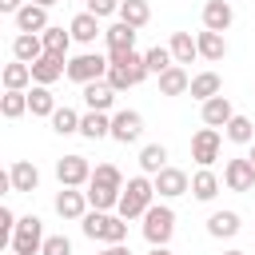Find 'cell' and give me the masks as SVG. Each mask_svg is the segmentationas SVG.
<instances>
[{
  "label": "cell",
  "instance_id": "cell-1",
  "mask_svg": "<svg viewBox=\"0 0 255 255\" xmlns=\"http://www.w3.org/2000/svg\"><path fill=\"white\" fill-rule=\"evenodd\" d=\"M151 203H155V183H151L147 175H131L128 187H124V195H120L116 215H120V219H143Z\"/></svg>",
  "mask_w": 255,
  "mask_h": 255
},
{
  "label": "cell",
  "instance_id": "cell-2",
  "mask_svg": "<svg viewBox=\"0 0 255 255\" xmlns=\"http://www.w3.org/2000/svg\"><path fill=\"white\" fill-rule=\"evenodd\" d=\"M80 227L96 243H124L128 239V219H120L116 211H88L80 219Z\"/></svg>",
  "mask_w": 255,
  "mask_h": 255
},
{
  "label": "cell",
  "instance_id": "cell-3",
  "mask_svg": "<svg viewBox=\"0 0 255 255\" xmlns=\"http://www.w3.org/2000/svg\"><path fill=\"white\" fill-rule=\"evenodd\" d=\"M44 219L40 215H20V223H16V231H12V255H40L44 251Z\"/></svg>",
  "mask_w": 255,
  "mask_h": 255
},
{
  "label": "cell",
  "instance_id": "cell-4",
  "mask_svg": "<svg viewBox=\"0 0 255 255\" xmlns=\"http://www.w3.org/2000/svg\"><path fill=\"white\" fill-rule=\"evenodd\" d=\"M175 235V211L167 203H151L143 215V239L151 247H167V239Z\"/></svg>",
  "mask_w": 255,
  "mask_h": 255
},
{
  "label": "cell",
  "instance_id": "cell-5",
  "mask_svg": "<svg viewBox=\"0 0 255 255\" xmlns=\"http://www.w3.org/2000/svg\"><path fill=\"white\" fill-rule=\"evenodd\" d=\"M108 68H112V60H108V56H100V52H80V56H72V60H68V80L84 88V84L104 80V76H108Z\"/></svg>",
  "mask_w": 255,
  "mask_h": 255
},
{
  "label": "cell",
  "instance_id": "cell-6",
  "mask_svg": "<svg viewBox=\"0 0 255 255\" xmlns=\"http://www.w3.org/2000/svg\"><path fill=\"white\" fill-rule=\"evenodd\" d=\"M92 163L84 159V155H64V159H56V179H60V187H88L92 183Z\"/></svg>",
  "mask_w": 255,
  "mask_h": 255
},
{
  "label": "cell",
  "instance_id": "cell-7",
  "mask_svg": "<svg viewBox=\"0 0 255 255\" xmlns=\"http://www.w3.org/2000/svg\"><path fill=\"white\" fill-rule=\"evenodd\" d=\"M219 147H223L219 128H199V131L191 135V159H195L199 167H211V163L219 159Z\"/></svg>",
  "mask_w": 255,
  "mask_h": 255
},
{
  "label": "cell",
  "instance_id": "cell-8",
  "mask_svg": "<svg viewBox=\"0 0 255 255\" xmlns=\"http://www.w3.org/2000/svg\"><path fill=\"white\" fill-rule=\"evenodd\" d=\"M151 183H155V195L159 199H175V195H187L191 191V179H187V171H179V167H163L159 175H151Z\"/></svg>",
  "mask_w": 255,
  "mask_h": 255
},
{
  "label": "cell",
  "instance_id": "cell-9",
  "mask_svg": "<svg viewBox=\"0 0 255 255\" xmlns=\"http://www.w3.org/2000/svg\"><path fill=\"white\" fill-rule=\"evenodd\" d=\"M88 211H92L88 191H80V187H60L56 191V215L60 219H84Z\"/></svg>",
  "mask_w": 255,
  "mask_h": 255
},
{
  "label": "cell",
  "instance_id": "cell-10",
  "mask_svg": "<svg viewBox=\"0 0 255 255\" xmlns=\"http://www.w3.org/2000/svg\"><path fill=\"white\" fill-rule=\"evenodd\" d=\"M139 135H143V116H139V112L124 108V112L112 116V139H116V143H135Z\"/></svg>",
  "mask_w": 255,
  "mask_h": 255
},
{
  "label": "cell",
  "instance_id": "cell-11",
  "mask_svg": "<svg viewBox=\"0 0 255 255\" xmlns=\"http://www.w3.org/2000/svg\"><path fill=\"white\" fill-rule=\"evenodd\" d=\"M223 183H227L231 191H251V187H255V163H251L247 155L227 159V163H223Z\"/></svg>",
  "mask_w": 255,
  "mask_h": 255
},
{
  "label": "cell",
  "instance_id": "cell-12",
  "mask_svg": "<svg viewBox=\"0 0 255 255\" xmlns=\"http://www.w3.org/2000/svg\"><path fill=\"white\" fill-rule=\"evenodd\" d=\"M8 183H12L16 195H32V191L40 187V167H36L32 159H16V163L8 167Z\"/></svg>",
  "mask_w": 255,
  "mask_h": 255
},
{
  "label": "cell",
  "instance_id": "cell-13",
  "mask_svg": "<svg viewBox=\"0 0 255 255\" xmlns=\"http://www.w3.org/2000/svg\"><path fill=\"white\" fill-rule=\"evenodd\" d=\"M12 20H16V32H28V36H40V32L52 28V24H48V8H40V4H32V0H28Z\"/></svg>",
  "mask_w": 255,
  "mask_h": 255
},
{
  "label": "cell",
  "instance_id": "cell-14",
  "mask_svg": "<svg viewBox=\"0 0 255 255\" xmlns=\"http://www.w3.org/2000/svg\"><path fill=\"white\" fill-rule=\"evenodd\" d=\"M135 32H139V28H131V24H124V20H116L112 28H104V44H108V56H120V52H135Z\"/></svg>",
  "mask_w": 255,
  "mask_h": 255
},
{
  "label": "cell",
  "instance_id": "cell-15",
  "mask_svg": "<svg viewBox=\"0 0 255 255\" xmlns=\"http://www.w3.org/2000/svg\"><path fill=\"white\" fill-rule=\"evenodd\" d=\"M28 68H32V80H36L40 88H52L60 76H68V60H60V56H48V52H44L36 64H28Z\"/></svg>",
  "mask_w": 255,
  "mask_h": 255
},
{
  "label": "cell",
  "instance_id": "cell-16",
  "mask_svg": "<svg viewBox=\"0 0 255 255\" xmlns=\"http://www.w3.org/2000/svg\"><path fill=\"white\" fill-rule=\"evenodd\" d=\"M235 24V8L227 0H207L203 4V28L207 32H227Z\"/></svg>",
  "mask_w": 255,
  "mask_h": 255
},
{
  "label": "cell",
  "instance_id": "cell-17",
  "mask_svg": "<svg viewBox=\"0 0 255 255\" xmlns=\"http://www.w3.org/2000/svg\"><path fill=\"white\" fill-rule=\"evenodd\" d=\"M68 32H72V40H76V44H96V36H104V28H100V16H92L88 8L72 16Z\"/></svg>",
  "mask_w": 255,
  "mask_h": 255
},
{
  "label": "cell",
  "instance_id": "cell-18",
  "mask_svg": "<svg viewBox=\"0 0 255 255\" xmlns=\"http://www.w3.org/2000/svg\"><path fill=\"white\" fill-rule=\"evenodd\" d=\"M84 104H88V112H112V104H116V88L108 84V80H96V84H84Z\"/></svg>",
  "mask_w": 255,
  "mask_h": 255
},
{
  "label": "cell",
  "instance_id": "cell-19",
  "mask_svg": "<svg viewBox=\"0 0 255 255\" xmlns=\"http://www.w3.org/2000/svg\"><path fill=\"white\" fill-rule=\"evenodd\" d=\"M40 56H44V40H40V36H28V32H16V36H12V60L36 64Z\"/></svg>",
  "mask_w": 255,
  "mask_h": 255
},
{
  "label": "cell",
  "instance_id": "cell-20",
  "mask_svg": "<svg viewBox=\"0 0 255 255\" xmlns=\"http://www.w3.org/2000/svg\"><path fill=\"white\" fill-rule=\"evenodd\" d=\"M191 100H199V104H207V100H215L219 92H223V80H219V72H199V76H191Z\"/></svg>",
  "mask_w": 255,
  "mask_h": 255
},
{
  "label": "cell",
  "instance_id": "cell-21",
  "mask_svg": "<svg viewBox=\"0 0 255 255\" xmlns=\"http://www.w3.org/2000/svg\"><path fill=\"white\" fill-rule=\"evenodd\" d=\"M231 120H235V108H231L227 96H215V100L203 104V124H207V128H227Z\"/></svg>",
  "mask_w": 255,
  "mask_h": 255
},
{
  "label": "cell",
  "instance_id": "cell-22",
  "mask_svg": "<svg viewBox=\"0 0 255 255\" xmlns=\"http://www.w3.org/2000/svg\"><path fill=\"white\" fill-rule=\"evenodd\" d=\"M239 215L235 211H211L207 215V235L211 239H231V235H239Z\"/></svg>",
  "mask_w": 255,
  "mask_h": 255
},
{
  "label": "cell",
  "instance_id": "cell-23",
  "mask_svg": "<svg viewBox=\"0 0 255 255\" xmlns=\"http://www.w3.org/2000/svg\"><path fill=\"white\" fill-rule=\"evenodd\" d=\"M195 44H199V56L203 60H211V64H219L223 56H227V40H223V32H195Z\"/></svg>",
  "mask_w": 255,
  "mask_h": 255
},
{
  "label": "cell",
  "instance_id": "cell-24",
  "mask_svg": "<svg viewBox=\"0 0 255 255\" xmlns=\"http://www.w3.org/2000/svg\"><path fill=\"white\" fill-rule=\"evenodd\" d=\"M191 195H195L199 203H211V199L219 195V175H215L211 167H199V171L191 175Z\"/></svg>",
  "mask_w": 255,
  "mask_h": 255
},
{
  "label": "cell",
  "instance_id": "cell-25",
  "mask_svg": "<svg viewBox=\"0 0 255 255\" xmlns=\"http://www.w3.org/2000/svg\"><path fill=\"white\" fill-rule=\"evenodd\" d=\"M167 48H171V60H175L179 68H183V64H191V60L199 56V44H195V36H191V32H171V44H167Z\"/></svg>",
  "mask_w": 255,
  "mask_h": 255
},
{
  "label": "cell",
  "instance_id": "cell-26",
  "mask_svg": "<svg viewBox=\"0 0 255 255\" xmlns=\"http://www.w3.org/2000/svg\"><path fill=\"white\" fill-rule=\"evenodd\" d=\"M36 80H32V68L28 64H20V60H12V64H4V92H28Z\"/></svg>",
  "mask_w": 255,
  "mask_h": 255
},
{
  "label": "cell",
  "instance_id": "cell-27",
  "mask_svg": "<svg viewBox=\"0 0 255 255\" xmlns=\"http://www.w3.org/2000/svg\"><path fill=\"white\" fill-rule=\"evenodd\" d=\"M28 112H32V116H44V120H52V116H56V96H52L48 88L32 84V88H28Z\"/></svg>",
  "mask_w": 255,
  "mask_h": 255
},
{
  "label": "cell",
  "instance_id": "cell-28",
  "mask_svg": "<svg viewBox=\"0 0 255 255\" xmlns=\"http://www.w3.org/2000/svg\"><path fill=\"white\" fill-rule=\"evenodd\" d=\"M80 135H84V139H104V135H112V116H108V112H88V116L80 120Z\"/></svg>",
  "mask_w": 255,
  "mask_h": 255
},
{
  "label": "cell",
  "instance_id": "cell-29",
  "mask_svg": "<svg viewBox=\"0 0 255 255\" xmlns=\"http://www.w3.org/2000/svg\"><path fill=\"white\" fill-rule=\"evenodd\" d=\"M139 167H143V175H159L167 167V147L163 143H143L139 147Z\"/></svg>",
  "mask_w": 255,
  "mask_h": 255
},
{
  "label": "cell",
  "instance_id": "cell-30",
  "mask_svg": "<svg viewBox=\"0 0 255 255\" xmlns=\"http://www.w3.org/2000/svg\"><path fill=\"white\" fill-rule=\"evenodd\" d=\"M40 40H44V52L48 56H60V60H68V48H72V32H64V28H48V32H40Z\"/></svg>",
  "mask_w": 255,
  "mask_h": 255
},
{
  "label": "cell",
  "instance_id": "cell-31",
  "mask_svg": "<svg viewBox=\"0 0 255 255\" xmlns=\"http://www.w3.org/2000/svg\"><path fill=\"white\" fill-rule=\"evenodd\" d=\"M187 88H191V76H187V68H179V64L159 76V92H163V96H183Z\"/></svg>",
  "mask_w": 255,
  "mask_h": 255
},
{
  "label": "cell",
  "instance_id": "cell-32",
  "mask_svg": "<svg viewBox=\"0 0 255 255\" xmlns=\"http://www.w3.org/2000/svg\"><path fill=\"white\" fill-rule=\"evenodd\" d=\"M120 195H124V191H112V187L88 183V203H92V211H116V207H120Z\"/></svg>",
  "mask_w": 255,
  "mask_h": 255
},
{
  "label": "cell",
  "instance_id": "cell-33",
  "mask_svg": "<svg viewBox=\"0 0 255 255\" xmlns=\"http://www.w3.org/2000/svg\"><path fill=\"white\" fill-rule=\"evenodd\" d=\"M120 20H124V24H131V28H143V24L151 20L147 0H124V4H120Z\"/></svg>",
  "mask_w": 255,
  "mask_h": 255
},
{
  "label": "cell",
  "instance_id": "cell-34",
  "mask_svg": "<svg viewBox=\"0 0 255 255\" xmlns=\"http://www.w3.org/2000/svg\"><path fill=\"white\" fill-rule=\"evenodd\" d=\"M223 135H227L231 143H255V124H251L247 116H239V112H235V120L223 128Z\"/></svg>",
  "mask_w": 255,
  "mask_h": 255
},
{
  "label": "cell",
  "instance_id": "cell-35",
  "mask_svg": "<svg viewBox=\"0 0 255 255\" xmlns=\"http://www.w3.org/2000/svg\"><path fill=\"white\" fill-rule=\"evenodd\" d=\"M28 112V92H4L0 96V116L4 120H20Z\"/></svg>",
  "mask_w": 255,
  "mask_h": 255
},
{
  "label": "cell",
  "instance_id": "cell-36",
  "mask_svg": "<svg viewBox=\"0 0 255 255\" xmlns=\"http://www.w3.org/2000/svg\"><path fill=\"white\" fill-rule=\"evenodd\" d=\"M80 112L76 108H56V116H52V131L56 135H72V131H80Z\"/></svg>",
  "mask_w": 255,
  "mask_h": 255
},
{
  "label": "cell",
  "instance_id": "cell-37",
  "mask_svg": "<svg viewBox=\"0 0 255 255\" xmlns=\"http://www.w3.org/2000/svg\"><path fill=\"white\" fill-rule=\"evenodd\" d=\"M92 183H100V187H112V191H124V187H128L116 163H96V171H92Z\"/></svg>",
  "mask_w": 255,
  "mask_h": 255
},
{
  "label": "cell",
  "instance_id": "cell-38",
  "mask_svg": "<svg viewBox=\"0 0 255 255\" xmlns=\"http://www.w3.org/2000/svg\"><path fill=\"white\" fill-rule=\"evenodd\" d=\"M143 60H147V72H155V76H163L167 68H175V60H171V48H163V44L147 48V52H143Z\"/></svg>",
  "mask_w": 255,
  "mask_h": 255
},
{
  "label": "cell",
  "instance_id": "cell-39",
  "mask_svg": "<svg viewBox=\"0 0 255 255\" xmlns=\"http://www.w3.org/2000/svg\"><path fill=\"white\" fill-rule=\"evenodd\" d=\"M40 255H72V239L68 235H48Z\"/></svg>",
  "mask_w": 255,
  "mask_h": 255
},
{
  "label": "cell",
  "instance_id": "cell-40",
  "mask_svg": "<svg viewBox=\"0 0 255 255\" xmlns=\"http://www.w3.org/2000/svg\"><path fill=\"white\" fill-rule=\"evenodd\" d=\"M104 80H108V84H112V88H116V92H128V88H135V84H131V76H128V72H124V68H120V64H112V68H108V76H104Z\"/></svg>",
  "mask_w": 255,
  "mask_h": 255
},
{
  "label": "cell",
  "instance_id": "cell-41",
  "mask_svg": "<svg viewBox=\"0 0 255 255\" xmlns=\"http://www.w3.org/2000/svg\"><path fill=\"white\" fill-rule=\"evenodd\" d=\"M120 4L124 0H88V12L104 20V16H120Z\"/></svg>",
  "mask_w": 255,
  "mask_h": 255
},
{
  "label": "cell",
  "instance_id": "cell-42",
  "mask_svg": "<svg viewBox=\"0 0 255 255\" xmlns=\"http://www.w3.org/2000/svg\"><path fill=\"white\" fill-rule=\"evenodd\" d=\"M96 255H131V247H128V243H108V247L96 251Z\"/></svg>",
  "mask_w": 255,
  "mask_h": 255
},
{
  "label": "cell",
  "instance_id": "cell-43",
  "mask_svg": "<svg viewBox=\"0 0 255 255\" xmlns=\"http://www.w3.org/2000/svg\"><path fill=\"white\" fill-rule=\"evenodd\" d=\"M28 0H0V12H8V16H16L20 8H24Z\"/></svg>",
  "mask_w": 255,
  "mask_h": 255
},
{
  "label": "cell",
  "instance_id": "cell-44",
  "mask_svg": "<svg viewBox=\"0 0 255 255\" xmlns=\"http://www.w3.org/2000/svg\"><path fill=\"white\" fill-rule=\"evenodd\" d=\"M32 4H40V8H52V4H60V0H32Z\"/></svg>",
  "mask_w": 255,
  "mask_h": 255
},
{
  "label": "cell",
  "instance_id": "cell-45",
  "mask_svg": "<svg viewBox=\"0 0 255 255\" xmlns=\"http://www.w3.org/2000/svg\"><path fill=\"white\" fill-rule=\"evenodd\" d=\"M147 255H171V251H167V247H151Z\"/></svg>",
  "mask_w": 255,
  "mask_h": 255
},
{
  "label": "cell",
  "instance_id": "cell-46",
  "mask_svg": "<svg viewBox=\"0 0 255 255\" xmlns=\"http://www.w3.org/2000/svg\"><path fill=\"white\" fill-rule=\"evenodd\" d=\"M223 255H247V251H239V247H231V251H223Z\"/></svg>",
  "mask_w": 255,
  "mask_h": 255
},
{
  "label": "cell",
  "instance_id": "cell-47",
  "mask_svg": "<svg viewBox=\"0 0 255 255\" xmlns=\"http://www.w3.org/2000/svg\"><path fill=\"white\" fill-rule=\"evenodd\" d=\"M247 159H251V163H255V143H251V155H247Z\"/></svg>",
  "mask_w": 255,
  "mask_h": 255
}]
</instances>
